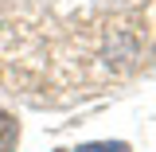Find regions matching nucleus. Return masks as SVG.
Here are the masks:
<instances>
[{"label": "nucleus", "mask_w": 156, "mask_h": 152, "mask_svg": "<svg viewBox=\"0 0 156 152\" xmlns=\"http://www.w3.org/2000/svg\"><path fill=\"white\" fill-rule=\"evenodd\" d=\"M20 144V121L8 109H0V152H16Z\"/></svg>", "instance_id": "nucleus-1"}, {"label": "nucleus", "mask_w": 156, "mask_h": 152, "mask_svg": "<svg viewBox=\"0 0 156 152\" xmlns=\"http://www.w3.org/2000/svg\"><path fill=\"white\" fill-rule=\"evenodd\" d=\"M74 152H133L125 140H94V144H82V148Z\"/></svg>", "instance_id": "nucleus-2"}]
</instances>
